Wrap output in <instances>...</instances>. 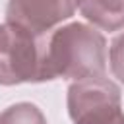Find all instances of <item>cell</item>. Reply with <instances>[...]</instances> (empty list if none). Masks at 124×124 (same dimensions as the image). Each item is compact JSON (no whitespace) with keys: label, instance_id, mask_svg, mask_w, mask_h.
Segmentation results:
<instances>
[{"label":"cell","instance_id":"6da1fadb","mask_svg":"<svg viewBox=\"0 0 124 124\" xmlns=\"http://www.w3.org/2000/svg\"><path fill=\"white\" fill-rule=\"evenodd\" d=\"M107 68V41L85 23H70L45 33L43 81L68 78L85 79L103 76Z\"/></svg>","mask_w":124,"mask_h":124},{"label":"cell","instance_id":"7a4b0ae2","mask_svg":"<svg viewBox=\"0 0 124 124\" xmlns=\"http://www.w3.org/2000/svg\"><path fill=\"white\" fill-rule=\"evenodd\" d=\"M43 39L14 21L0 25V85L43 81Z\"/></svg>","mask_w":124,"mask_h":124},{"label":"cell","instance_id":"3957f363","mask_svg":"<svg viewBox=\"0 0 124 124\" xmlns=\"http://www.w3.org/2000/svg\"><path fill=\"white\" fill-rule=\"evenodd\" d=\"M68 114L74 124H105L122 114L120 89L107 78L78 79L68 87Z\"/></svg>","mask_w":124,"mask_h":124},{"label":"cell","instance_id":"277c9868","mask_svg":"<svg viewBox=\"0 0 124 124\" xmlns=\"http://www.w3.org/2000/svg\"><path fill=\"white\" fill-rule=\"evenodd\" d=\"M79 8V0H8L6 21L19 23L39 35L52 31Z\"/></svg>","mask_w":124,"mask_h":124},{"label":"cell","instance_id":"5b68a950","mask_svg":"<svg viewBox=\"0 0 124 124\" xmlns=\"http://www.w3.org/2000/svg\"><path fill=\"white\" fill-rule=\"evenodd\" d=\"M79 12L103 31L124 27V0H79Z\"/></svg>","mask_w":124,"mask_h":124},{"label":"cell","instance_id":"8992f818","mask_svg":"<svg viewBox=\"0 0 124 124\" xmlns=\"http://www.w3.org/2000/svg\"><path fill=\"white\" fill-rule=\"evenodd\" d=\"M0 124H46V120L35 105L17 103L0 114Z\"/></svg>","mask_w":124,"mask_h":124},{"label":"cell","instance_id":"52a82bcc","mask_svg":"<svg viewBox=\"0 0 124 124\" xmlns=\"http://www.w3.org/2000/svg\"><path fill=\"white\" fill-rule=\"evenodd\" d=\"M108 62H110L112 74L124 83V33L112 41L108 50Z\"/></svg>","mask_w":124,"mask_h":124},{"label":"cell","instance_id":"ba28073f","mask_svg":"<svg viewBox=\"0 0 124 124\" xmlns=\"http://www.w3.org/2000/svg\"><path fill=\"white\" fill-rule=\"evenodd\" d=\"M105 124H124V112H122L120 116H116L114 120H110V122H105Z\"/></svg>","mask_w":124,"mask_h":124}]
</instances>
